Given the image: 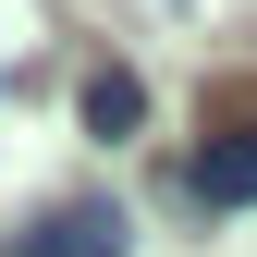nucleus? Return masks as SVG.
Listing matches in <instances>:
<instances>
[{
    "instance_id": "7ed1b4c3",
    "label": "nucleus",
    "mask_w": 257,
    "mask_h": 257,
    "mask_svg": "<svg viewBox=\"0 0 257 257\" xmlns=\"http://www.w3.org/2000/svg\"><path fill=\"white\" fill-rule=\"evenodd\" d=\"M184 196H196V208H257V122H233V135H208V147H196Z\"/></svg>"
},
{
    "instance_id": "20e7f679",
    "label": "nucleus",
    "mask_w": 257,
    "mask_h": 257,
    "mask_svg": "<svg viewBox=\"0 0 257 257\" xmlns=\"http://www.w3.org/2000/svg\"><path fill=\"white\" fill-rule=\"evenodd\" d=\"M49 49V0H0V61H37Z\"/></svg>"
},
{
    "instance_id": "f03ea898",
    "label": "nucleus",
    "mask_w": 257,
    "mask_h": 257,
    "mask_svg": "<svg viewBox=\"0 0 257 257\" xmlns=\"http://www.w3.org/2000/svg\"><path fill=\"white\" fill-rule=\"evenodd\" d=\"M74 110H86V135H98V147H122V135H147V74H135V61H86Z\"/></svg>"
},
{
    "instance_id": "f257e3e1",
    "label": "nucleus",
    "mask_w": 257,
    "mask_h": 257,
    "mask_svg": "<svg viewBox=\"0 0 257 257\" xmlns=\"http://www.w3.org/2000/svg\"><path fill=\"white\" fill-rule=\"evenodd\" d=\"M13 257H135V220L98 208V196H74V208H49V220H25Z\"/></svg>"
}]
</instances>
